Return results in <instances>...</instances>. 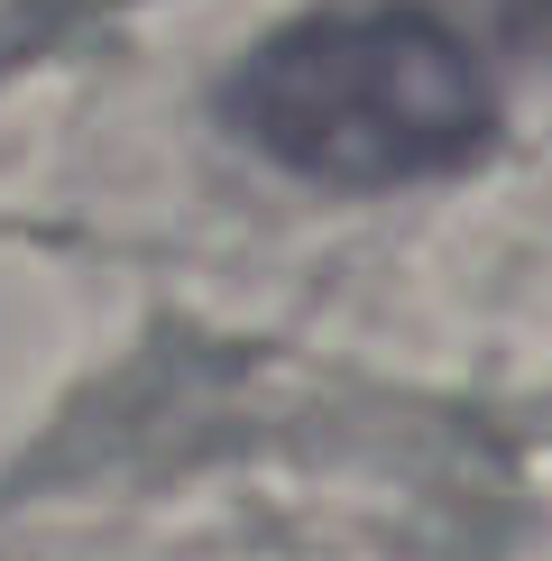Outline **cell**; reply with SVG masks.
Returning a JSON list of instances; mask_svg holds the SVG:
<instances>
[{
	"label": "cell",
	"instance_id": "cell-2",
	"mask_svg": "<svg viewBox=\"0 0 552 561\" xmlns=\"http://www.w3.org/2000/svg\"><path fill=\"white\" fill-rule=\"evenodd\" d=\"M516 10H525V19H534V28H552V0H516Z\"/></svg>",
	"mask_w": 552,
	"mask_h": 561
},
{
	"label": "cell",
	"instance_id": "cell-1",
	"mask_svg": "<svg viewBox=\"0 0 552 561\" xmlns=\"http://www.w3.org/2000/svg\"><path fill=\"white\" fill-rule=\"evenodd\" d=\"M230 129L313 184H414L451 175L497 138V83L451 19L378 0L276 28L221 92Z\"/></svg>",
	"mask_w": 552,
	"mask_h": 561
}]
</instances>
